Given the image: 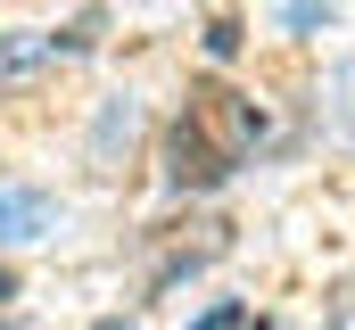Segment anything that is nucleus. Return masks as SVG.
<instances>
[{"label":"nucleus","mask_w":355,"mask_h":330,"mask_svg":"<svg viewBox=\"0 0 355 330\" xmlns=\"http://www.w3.org/2000/svg\"><path fill=\"white\" fill-rule=\"evenodd\" d=\"M58 223V198L50 190H0V248L8 240H42Z\"/></svg>","instance_id":"nucleus-1"},{"label":"nucleus","mask_w":355,"mask_h":330,"mask_svg":"<svg viewBox=\"0 0 355 330\" xmlns=\"http://www.w3.org/2000/svg\"><path fill=\"white\" fill-rule=\"evenodd\" d=\"M198 330H248V314H240V306H215V314H207Z\"/></svg>","instance_id":"nucleus-2"}]
</instances>
